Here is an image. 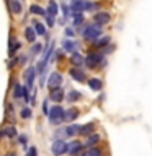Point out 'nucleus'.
Listing matches in <instances>:
<instances>
[{"label": "nucleus", "mask_w": 152, "mask_h": 156, "mask_svg": "<svg viewBox=\"0 0 152 156\" xmlns=\"http://www.w3.org/2000/svg\"><path fill=\"white\" fill-rule=\"evenodd\" d=\"M82 146H83V145L80 143V141L74 140V141H70V143H67V153L70 154V156H75V154L80 153Z\"/></svg>", "instance_id": "7"}, {"label": "nucleus", "mask_w": 152, "mask_h": 156, "mask_svg": "<svg viewBox=\"0 0 152 156\" xmlns=\"http://www.w3.org/2000/svg\"><path fill=\"white\" fill-rule=\"evenodd\" d=\"M13 98H18V99H20V98H23V86L18 85V83L13 88Z\"/></svg>", "instance_id": "26"}, {"label": "nucleus", "mask_w": 152, "mask_h": 156, "mask_svg": "<svg viewBox=\"0 0 152 156\" xmlns=\"http://www.w3.org/2000/svg\"><path fill=\"white\" fill-rule=\"evenodd\" d=\"M7 119L10 122H15V112H13L12 104H7Z\"/></svg>", "instance_id": "27"}, {"label": "nucleus", "mask_w": 152, "mask_h": 156, "mask_svg": "<svg viewBox=\"0 0 152 156\" xmlns=\"http://www.w3.org/2000/svg\"><path fill=\"white\" fill-rule=\"evenodd\" d=\"M20 115H21V119H29V117L33 115V112H31L29 107H23L21 112H20Z\"/></svg>", "instance_id": "28"}, {"label": "nucleus", "mask_w": 152, "mask_h": 156, "mask_svg": "<svg viewBox=\"0 0 152 156\" xmlns=\"http://www.w3.org/2000/svg\"><path fill=\"white\" fill-rule=\"evenodd\" d=\"M106 44H110V37H108V36L101 37L100 41H95V46H97V47H105Z\"/></svg>", "instance_id": "29"}, {"label": "nucleus", "mask_w": 152, "mask_h": 156, "mask_svg": "<svg viewBox=\"0 0 152 156\" xmlns=\"http://www.w3.org/2000/svg\"><path fill=\"white\" fill-rule=\"evenodd\" d=\"M46 20H48V24H49V26H52V24H54V18H52V16H48V15H46Z\"/></svg>", "instance_id": "37"}, {"label": "nucleus", "mask_w": 152, "mask_h": 156, "mask_svg": "<svg viewBox=\"0 0 152 156\" xmlns=\"http://www.w3.org/2000/svg\"><path fill=\"white\" fill-rule=\"evenodd\" d=\"M34 75H36V68H34L33 65L31 67H28L26 70H25V80H26V88L29 90V88L33 86V81H34Z\"/></svg>", "instance_id": "8"}, {"label": "nucleus", "mask_w": 152, "mask_h": 156, "mask_svg": "<svg viewBox=\"0 0 152 156\" xmlns=\"http://www.w3.org/2000/svg\"><path fill=\"white\" fill-rule=\"evenodd\" d=\"M2 133L10 136V138H13V136H17V130H15V127H5L2 130Z\"/></svg>", "instance_id": "25"}, {"label": "nucleus", "mask_w": 152, "mask_h": 156, "mask_svg": "<svg viewBox=\"0 0 152 156\" xmlns=\"http://www.w3.org/2000/svg\"><path fill=\"white\" fill-rule=\"evenodd\" d=\"M82 98V93L80 91H75V90H72V91H69V94H67V101L69 102H75L78 101Z\"/></svg>", "instance_id": "18"}, {"label": "nucleus", "mask_w": 152, "mask_h": 156, "mask_svg": "<svg viewBox=\"0 0 152 156\" xmlns=\"http://www.w3.org/2000/svg\"><path fill=\"white\" fill-rule=\"evenodd\" d=\"M44 67H46V63H44L43 60H41V62H38V67H36V72H38V73H43V70H44Z\"/></svg>", "instance_id": "33"}, {"label": "nucleus", "mask_w": 152, "mask_h": 156, "mask_svg": "<svg viewBox=\"0 0 152 156\" xmlns=\"http://www.w3.org/2000/svg\"><path fill=\"white\" fill-rule=\"evenodd\" d=\"M88 86H90V90H93V91H100L103 88V83H101L100 78H90V80H88Z\"/></svg>", "instance_id": "14"}, {"label": "nucleus", "mask_w": 152, "mask_h": 156, "mask_svg": "<svg viewBox=\"0 0 152 156\" xmlns=\"http://www.w3.org/2000/svg\"><path fill=\"white\" fill-rule=\"evenodd\" d=\"M38 154V150L34 148V146H31V148L28 150V156H36Z\"/></svg>", "instance_id": "35"}, {"label": "nucleus", "mask_w": 152, "mask_h": 156, "mask_svg": "<svg viewBox=\"0 0 152 156\" xmlns=\"http://www.w3.org/2000/svg\"><path fill=\"white\" fill-rule=\"evenodd\" d=\"M70 62H72V65H75L77 68L83 65V57L80 55L78 52H72V55H70Z\"/></svg>", "instance_id": "16"}, {"label": "nucleus", "mask_w": 152, "mask_h": 156, "mask_svg": "<svg viewBox=\"0 0 152 156\" xmlns=\"http://www.w3.org/2000/svg\"><path fill=\"white\" fill-rule=\"evenodd\" d=\"M43 112H44L46 115H48V112H49V109H48V102H46V101L43 102Z\"/></svg>", "instance_id": "36"}, {"label": "nucleus", "mask_w": 152, "mask_h": 156, "mask_svg": "<svg viewBox=\"0 0 152 156\" xmlns=\"http://www.w3.org/2000/svg\"><path fill=\"white\" fill-rule=\"evenodd\" d=\"M5 156H15L13 153H8V154H5Z\"/></svg>", "instance_id": "40"}, {"label": "nucleus", "mask_w": 152, "mask_h": 156, "mask_svg": "<svg viewBox=\"0 0 152 156\" xmlns=\"http://www.w3.org/2000/svg\"><path fill=\"white\" fill-rule=\"evenodd\" d=\"M110 13H106V12H100V13H95L93 15V21H95L97 26H103V24H106V23H110Z\"/></svg>", "instance_id": "5"}, {"label": "nucleus", "mask_w": 152, "mask_h": 156, "mask_svg": "<svg viewBox=\"0 0 152 156\" xmlns=\"http://www.w3.org/2000/svg\"><path fill=\"white\" fill-rule=\"evenodd\" d=\"M93 130H95V124H93V122H90V124L80 125V130H78V133H80V135H92Z\"/></svg>", "instance_id": "13"}, {"label": "nucleus", "mask_w": 152, "mask_h": 156, "mask_svg": "<svg viewBox=\"0 0 152 156\" xmlns=\"http://www.w3.org/2000/svg\"><path fill=\"white\" fill-rule=\"evenodd\" d=\"M62 46L67 52H75V49H77V44L74 41H69V39H66V41L62 42Z\"/></svg>", "instance_id": "20"}, {"label": "nucleus", "mask_w": 152, "mask_h": 156, "mask_svg": "<svg viewBox=\"0 0 152 156\" xmlns=\"http://www.w3.org/2000/svg\"><path fill=\"white\" fill-rule=\"evenodd\" d=\"M20 47H21V44H20V42L12 41V42H10V47H8V54H10V55H15L17 51H20Z\"/></svg>", "instance_id": "22"}, {"label": "nucleus", "mask_w": 152, "mask_h": 156, "mask_svg": "<svg viewBox=\"0 0 152 156\" xmlns=\"http://www.w3.org/2000/svg\"><path fill=\"white\" fill-rule=\"evenodd\" d=\"M57 13H59V7H57V3L54 2V0H51L48 5V10H46V15L48 16H57Z\"/></svg>", "instance_id": "12"}, {"label": "nucleus", "mask_w": 152, "mask_h": 156, "mask_svg": "<svg viewBox=\"0 0 152 156\" xmlns=\"http://www.w3.org/2000/svg\"><path fill=\"white\" fill-rule=\"evenodd\" d=\"M41 49H43L41 44L34 42V44H33V47H31V54H33V55H36V54H39V51H41Z\"/></svg>", "instance_id": "31"}, {"label": "nucleus", "mask_w": 152, "mask_h": 156, "mask_svg": "<svg viewBox=\"0 0 152 156\" xmlns=\"http://www.w3.org/2000/svg\"><path fill=\"white\" fill-rule=\"evenodd\" d=\"M98 141H100V135L98 133H92V135H88V140H87V146H95Z\"/></svg>", "instance_id": "21"}, {"label": "nucleus", "mask_w": 152, "mask_h": 156, "mask_svg": "<svg viewBox=\"0 0 152 156\" xmlns=\"http://www.w3.org/2000/svg\"><path fill=\"white\" fill-rule=\"evenodd\" d=\"M51 153L54 156H62L67 153V143L64 140H54V143L51 145Z\"/></svg>", "instance_id": "2"}, {"label": "nucleus", "mask_w": 152, "mask_h": 156, "mask_svg": "<svg viewBox=\"0 0 152 156\" xmlns=\"http://www.w3.org/2000/svg\"><path fill=\"white\" fill-rule=\"evenodd\" d=\"M48 120L51 125H59L64 122V109L61 106H54L51 111L48 112Z\"/></svg>", "instance_id": "1"}, {"label": "nucleus", "mask_w": 152, "mask_h": 156, "mask_svg": "<svg viewBox=\"0 0 152 156\" xmlns=\"http://www.w3.org/2000/svg\"><path fill=\"white\" fill-rule=\"evenodd\" d=\"M66 36H70V37H72V36H74V31L67 28V29H66Z\"/></svg>", "instance_id": "39"}, {"label": "nucleus", "mask_w": 152, "mask_h": 156, "mask_svg": "<svg viewBox=\"0 0 152 156\" xmlns=\"http://www.w3.org/2000/svg\"><path fill=\"white\" fill-rule=\"evenodd\" d=\"M49 99L54 101V102H61L64 99V90L61 86L59 88H54V90L51 91V94H49Z\"/></svg>", "instance_id": "9"}, {"label": "nucleus", "mask_w": 152, "mask_h": 156, "mask_svg": "<svg viewBox=\"0 0 152 156\" xmlns=\"http://www.w3.org/2000/svg\"><path fill=\"white\" fill-rule=\"evenodd\" d=\"M78 117V109L75 107H70L69 111H64V120L66 122H74Z\"/></svg>", "instance_id": "10"}, {"label": "nucleus", "mask_w": 152, "mask_h": 156, "mask_svg": "<svg viewBox=\"0 0 152 156\" xmlns=\"http://www.w3.org/2000/svg\"><path fill=\"white\" fill-rule=\"evenodd\" d=\"M62 12H64V16H69V8H67V5H62Z\"/></svg>", "instance_id": "38"}, {"label": "nucleus", "mask_w": 152, "mask_h": 156, "mask_svg": "<svg viewBox=\"0 0 152 156\" xmlns=\"http://www.w3.org/2000/svg\"><path fill=\"white\" fill-rule=\"evenodd\" d=\"M25 37H26L28 42H34V41H36V33H34V29L31 26H28L26 29H25Z\"/></svg>", "instance_id": "17"}, {"label": "nucleus", "mask_w": 152, "mask_h": 156, "mask_svg": "<svg viewBox=\"0 0 152 156\" xmlns=\"http://www.w3.org/2000/svg\"><path fill=\"white\" fill-rule=\"evenodd\" d=\"M103 60V55L101 54H90L87 58H83V63L88 67V68H95L97 65H100Z\"/></svg>", "instance_id": "4"}, {"label": "nucleus", "mask_w": 152, "mask_h": 156, "mask_svg": "<svg viewBox=\"0 0 152 156\" xmlns=\"http://www.w3.org/2000/svg\"><path fill=\"white\" fill-rule=\"evenodd\" d=\"M61 83H62V75L61 73H57V72L51 73V76H49V80H48V86L51 88V90H54V88L61 86Z\"/></svg>", "instance_id": "6"}, {"label": "nucleus", "mask_w": 152, "mask_h": 156, "mask_svg": "<svg viewBox=\"0 0 152 156\" xmlns=\"http://www.w3.org/2000/svg\"><path fill=\"white\" fill-rule=\"evenodd\" d=\"M74 23H75V24L83 23V16H82V15H78V16H74Z\"/></svg>", "instance_id": "34"}, {"label": "nucleus", "mask_w": 152, "mask_h": 156, "mask_svg": "<svg viewBox=\"0 0 152 156\" xmlns=\"http://www.w3.org/2000/svg\"><path fill=\"white\" fill-rule=\"evenodd\" d=\"M10 3V12L13 15H20L21 13V3L18 2V0H8Z\"/></svg>", "instance_id": "15"}, {"label": "nucleus", "mask_w": 152, "mask_h": 156, "mask_svg": "<svg viewBox=\"0 0 152 156\" xmlns=\"http://www.w3.org/2000/svg\"><path fill=\"white\" fill-rule=\"evenodd\" d=\"M29 13H34V15H43V16H46V12L39 7V5H31L29 7Z\"/></svg>", "instance_id": "23"}, {"label": "nucleus", "mask_w": 152, "mask_h": 156, "mask_svg": "<svg viewBox=\"0 0 152 156\" xmlns=\"http://www.w3.org/2000/svg\"><path fill=\"white\" fill-rule=\"evenodd\" d=\"M34 33L39 34V36H44V33H46V28H44L43 23H34Z\"/></svg>", "instance_id": "24"}, {"label": "nucleus", "mask_w": 152, "mask_h": 156, "mask_svg": "<svg viewBox=\"0 0 152 156\" xmlns=\"http://www.w3.org/2000/svg\"><path fill=\"white\" fill-rule=\"evenodd\" d=\"M18 141H20V145H21V146H26L28 136H26V135H20V136H18Z\"/></svg>", "instance_id": "32"}, {"label": "nucleus", "mask_w": 152, "mask_h": 156, "mask_svg": "<svg viewBox=\"0 0 152 156\" xmlns=\"http://www.w3.org/2000/svg\"><path fill=\"white\" fill-rule=\"evenodd\" d=\"M83 156H101V151L98 148H90Z\"/></svg>", "instance_id": "30"}, {"label": "nucleus", "mask_w": 152, "mask_h": 156, "mask_svg": "<svg viewBox=\"0 0 152 156\" xmlns=\"http://www.w3.org/2000/svg\"><path fill=\"white\" fill-rule=\"evenodd\" d=\"M69 73H70V76H72L75 81H83V80L87 78V76H85V73H83L80 68H77V67L70 68V70H69Z\"/></svg>", "instance_id": "11"}, {"label": "nucleus", "mask_w": 152, "mask_h": 156, "mask_svg": "<svg viewBox=\"0 0 152 156\" xmlns=\"http://www.w3.org/2000/svg\"><path fill=\"white\" fill-rule=\"evenodd\" d=\"M83 37L88 39V41H95L97 37H100L101 34V29L100 26H97V24H93V26H87L85 29H83Z\"/></svg>", "instance_id": "3"}, {"label": "nucleus", "mask_w": 152, "mask_h": 156, "mask_svg": "<svg viewBox=\"0 0 152 156\" xmlns=\"http://www.w3.org/2000/svg\"><path fill=\"white\" fill-rule=\"evenodd\" d=\"M64 130H66V136H74V135L78 133V130H80V125H69L67 129H64Z\"/></svg>", "instance_id": "19"}]
</instances>
